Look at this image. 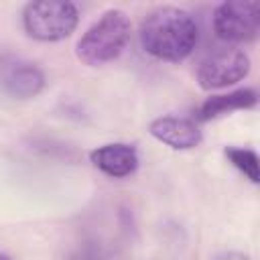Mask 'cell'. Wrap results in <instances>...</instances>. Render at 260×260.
Masks as SVG:
<instances>
[{"instance_id": "cell-1", "label": "cell", "mask_w": 260, "mask_h": 260, "mask_svg": "<svg viewBox=\"0 0 260 260\" xmlns=\"http://www.w3.org/2000/svg\"><path fill=\"white\" fill-rule=\"evenodd\" d=\"M140 47L158 61L179 63L187 59L199 43V24L195 16L177 6L150 10L138 28Z\"/></svg>"}, {"instance_id": "cell-2", "label": "cell", "mask_w": 260, "mask_h": 260, "mask_svg": "<svg viewBox=\"0 0 260 260\" xmlns=\"http://www.w3.org/2000/svg\"><path fill=\"white\" fill-rule=\"evenodd\" d=\"M132 24L124 10H106L77 41L75 53L89 67L106 65L122 55L130 41Z\"/></svg>"}, {"instance_id": "cell-3", "label": "cell", "mask_w": 260, "mask_h": 260, "mask_svg": "<svg viewBox=\"0 0 260 260\" xmlns=\"http://www.w3.org/2000/svg\"><path fill=\"white\" fill-rule=\"evenodd\" d=\"M79 22V10L67 0H37L22 10V26L35 41L57 43L67 39Z\"/></svg>"}, {"instance_id": "cell-4", "label": "cell", "mask_w": 260, "mask_h": 260, "mask_svg": "<svg viewBox=\"0 0 260 260\" xmlns=\"http://www.w3.org/2000/svg\"><path fill=\"white\" fill-rule=\"evenodd\" d=\"M260 30V4L230 0L213 10V32L225 43H248Z\"/></svg>"}, {"instance_id": "cell-5", "label": "cell", "mask_w": 260, "mask_h": 260, "mask_svg": "<svg viewBox=\"0 0 260 260\" xmlns=\"http://www.w3.org/2000/svg\"><path fill=\"white\" fill-rule=\"evenodd\" d=\"M250 73V57L238 47H223L207 55L199 69L197 81L205 91L221 89L242 81Z\"/></svg>"}, {"instance_id": "cell-6", "label": "cell", "mask_w": 260, "mask_h": 260, "mask_svg": "<svg viewBox=\"0 0 260 260\" xmlns=\"http://www.w3.org/2000/svg\"><path fill=\"white\" fill-rule=\"evenodd\" d=\"M0 87L12 98L26 100L45 87V73L35 63L0 55Z\"/></svg>"}, {"instance_id": "cell-7", "label": "cell", "mask_w": 260, "mask_h": 260, "mask_svg": "<svg viewBox=\"0 0 260 260\" xmlns=\"http://www.w3.org/2000/svg\"><path fill=\"white\" fill-rule=\"evenodd\" d=\"M148 132L162 144L175 148V150H189L199 146L201 142V130L195 120L181 118V116H160L150 122Z\"/></svg>"}, {"instance_id": "cell-8", "label": "cell", "mask_w": 260, "mask_h": 260, "mask_svg": "<svg viewBox=\"0 0 260 260\" xmlns=\"http://www.w3.org/2000/svg\"><path fill=\"white\" fill-rule=\"evenodd\" d=\"M89 160L98 171H102L112 179L130 177L140 162L138 150L126 142H112V144L98 146L89 152Z\"/></svg>"}, {"instance_id": "cell-9", "label": "cell", "mask_w": 260, "mask_h": 260, "mask_svg": "<svg viewBox=\"0 0 260 260\" xmlns=\"http://www.w3.org/2000/svg\"><path fill=\"white\" fill-rule=\"evenodd\" d=\"M256 104H258V93L252 87H242V89H236V91H230V93L211 95L199 106L197 120L199 122H207V120L219 118L223 114H232L236 110L254 108Z\"/></svg>"}, {"instance_id": "cell-10", "label": "cell", "mask_w": 260, "mask_h": 260, "mask_svg": "<svg viewBox=\"0 0 260 260\" xmlns=\"http://www.w3.org/2000/svg\"><path fill=\"white\" fill-rule=\"evenodd\" d=\"M223 154L228 156V160L240 171L244 173V177H248L252 183H258L260 179V169H258V154L252 148H242V146H228L223 150Z\"/></svg>"}, {"instance_id": "cell-11", "label": "cell", "mask_w": 260, "mask_h": 260, "mask_svg": "<svg viewBox=\"0 0 260 260\" xmlns=\"http://www.w3.org/2000/svg\"><path fill=\"white\" fill-rule=\"evenodd\" d=\"M213 260H250V256H248V254H244V252L230 250V252H221V254H217Z\"/></svg>"}, {"instance_id": "cell-12", "label": "cell", "mask_w": 260, "mask_h": 260, "mask_svg": "<svg viewBox=\"0 0 260 260\" xmlns=\"http://www.w3.org/2000/svg\"><path fill=\"white\" fill-rule=\"evenodd\" d=\"M0 260H12L8 254H4V252H0Z\"/></svg>"}]
</instances>
